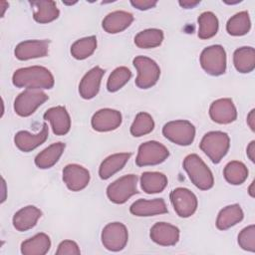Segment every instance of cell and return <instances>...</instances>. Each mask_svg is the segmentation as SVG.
Wrapping results in <instances>:
<instances>
[{
  "instance_id": "cell-30",
  "label": "cell",
  "mask_w": 255,
  "mask_h": 255,
  "mask_svg": "<svg viewBox=\"0 0 255 255\" xmlns=\"http://www.w3.org/2000/svg\"><path fill=\"white\" fill-rule=\"evenodd\" d=\"M163 41V32L156 28L146 29L138 32L134 37V44L141 49L158 47Z\"/></svg>"
},
{
  "instance_id": "cell-28",
  "label": "cell",
  "mask_w": 255,
  "mask_h": 255,
  "mask_svg": "<svg viewBox=\"0 0 255 255\" xmlns=\"http://www.w3.org/2000/svg\"><path fill=\"white\" fill-rule=\"evenodd\" d=\"M167 185V177L156 171H145L140 176L141 189L147 193H158L161 192Z\"/></svg>"
},
{
  "instance_id": "cell-19",
  "label": "cell",
  "mask_w": 255,
  "mask_h": 255,
  "mask_svg": "<svg viewBox=\"0 0 255 255\" xmlns=\"http://www.w3.org/2000/svg\"><path fill=\"white\" fill-rule=\"evenodd\" d=\"M44 120L49 121L56 135H64L69 132L71 128V119L66 108L63 106L53 107L46 111Z\"/></svg>"
},
{
  "instance_id": "cell-12",
  "label": "cell",
  "mask_w": 255,
  "mask_h": 255,
  "mask_svg": "<svg viewBox=\"0 0 255 255\" xmlns=\"http://www.w3.org/2000/svg\"><path fill=\"white\" fill-rule=\"evenodd\" d=\"M63 180L70 190L80 191L89 184L90 172L82 165L68 164L63 169Z\"/></svg>"
},
{
  "instance_id": "cell-34",
  "label": "cell",
  "mask_w": 255,
  "mask_h": 255,
  "mask_svg": "<svg viewBox=\"0 0 255 255\" xmlns=\"http://www.w3.org/2000/svg\"><path fill=\"white\" fill-rule=\"evenodd\" d=\"M97 48L96 36H89L77 40L71 46V54L77 60H84L90 57Z\"/></svg>"
},
{
  "instance_id": "cell-14",
  "label": "cell",
  "mask_w": 255,
  "mask_h": 255,
  "mask_svg": "<svg viewBox=\"0 0 255 255\" xmlns=\"http://www.w3.org/2000/svg\"><path fill=\"white\" fill-rule=\"evenodd\" d=\"M209 116L213 122L226 125L236 120L237 111L231 99L223 98L214 101L210 105Z\"/></svg>"
},
{
  "instance_id": "cell-22",
  "label": "cell",
  "mask_w": 255,
  "mask_h": 255,
  "mask_svg": "<svg viewBox=\"0 0 255 255\" xmlns=\"http://www.w3.org/2000/svg\"><path fill=\"white\" fill-rule=\"evenodd\" d=\"M42 216V212L39 208L33 205H28L18 210L12 219L13 226L16 230L23 232L32 229Z\"/></svg>"
},
{
  "instance_id": "cell-40",
  "label": "cell",
  "mask_w": 255,
  "mask_h": 255,
  "mask_svg": "<svg viewBox=\"0 0 255 255\" xmlns=\"http://www.w3.org/2000/svg\"><path fill=\"white\" fill-rule=\"evenodd\" d=\"M178 3L182 8L190 9V8H194L196 5H198L200 3V1L199 0H183V1H179Z\"/></svg>"
},
{
  "instance_id": "cell-42",
  "label": "cell",
  "mask_w": 255,
  "mask_h": 255,
  "mask_svg": "<svg viewBox=\"0 0 255 255\" xmlns=\"http://www.w3.org/2000/svg\"><path fill=\"white\" fill-rule=\"evenodd\" d=\"M247 124L250 127L251 130L254 131L255 130V110H251L250 113L247 116Z\"/></svg>"
},
{
  "instance_id": "cell-5",
  "label": "cell",
  "mask_w": 255,
  "mask_h": 255,
  "mask_svg": "<svg viewBox=\"0 0 255 255\" xmlns=\"http://www.w3.org/2000/svg\"><path fill=\"white\" fill-rule=\"evenodd\" d=\"M137 71L135 85L139 89H149L154 86L160 76V69L155 61L148 57L137 56L132 61Z\"/></svg>"
},
{
  "instance_id": "cell-18",
  "label": "cell",
  "mask_w": 255,
  "mask_h": 255,
  "mask_svg": "<svg viewBox=\"0 0 255 255\" xmlns=\"http://www.w3.org/2000/svg\"><path fill=\"white\" fill-rule=\"evenodd\" d=\"M104 75L105 70L99 66L94 67L89 72H87L79 85L80 96L85 100H90L96 97L99 93L101 81Z\"/></svg>"
},
{
  "instance_id": "cell-29",
  "label": "cell",
  "mask_w": 255,
  "mask_h": 255,
  "mask_svg": "<svg viewBox=\"0 0 255 255\" xmlns=\"http://www.w3.org/2000/svg\"><path fill=\"white\" fill-rule=\"evenodd\" d=\"M233 64L239 73H250L255 68V50L252 47H241L233 54Z\"/></svg>"
},
{
  "instance_id": "cell-35",
  "label": "cell",
  "mask_w": 255,
  "mask_h": 255,
  "mask_svg": "<svg viewBox=\"0 0 255 255\" xmlns=\"http://www.w3.org/2000/svg\"><path fill=\"white\" fill-rule=\"evenodd\" d=\"M154 122L152 117L144 112H140L135 116L133 123L130 126V133L133 136H141L152 131Z\"/></svg>"
},
{
  "instance_id": "cell-36",
  "label": "cell",
  "mask_w": 255,
  "mask_h": 255,
  "mask_svg": "<svg viewBox=\"0 0 255 255\" xmlns=\"http://www.w3.org/2000/svg\"><path fill=\"white\" fill-rule=\"evenodd\" d=\"M131 72L127 67H118L110 75L107 82V89L109 92H117L122 89L130 79Z\"/></svg>"
},
{
  "instance_id": "cell-10",
  "label": "cell",
  "mask_w": 255,
  "mask_h": 255,
  "mask_svg": "<svg viewBox=\"0 0 255 255\" xmlns=\"http://www.w3.org/2000/svg\"><path fill=\"white\" fill-rule=\"evenodd\" d=\"M101 239L106 249L114 252L121 251L126 247L128 240V229L121 222H111L104 227Z\"/></svg>"
},
{
  "instance_id": "cell-25",
  "label": "cell",
  "mask_w": 255,
  "mask_h": 255,
  "mask_svg": "<svg viewBox=\"0 0 255 255\" xmlns=\"http://www.w3.org/2000/svg\"><path fill=\"white\" fill-rule=\"evenodd\" d=\"M51 247L50 237L45 233H38L21 244V253L24 255H44Z\"/></svg>"
},
{
  "instance_id": "cell-15",
  "label": "cell",
  "mask_w": 255,
  "mask_h": 255,
  "mask_svg": "<svg viewBox=\"0 0 255 255\" xmlns=\"http://www.w3.org/2000/svg\"><path fill=\"white\" fill-rule=\"evenodd\" d=\"M91 124L97 131L114 130L122 124V114L117 110L102 109L93 115Z\"/></svg>"
},
{
  "instance_id": "cell-1",
  "label": "cell",
  "mask_w": 255,
  "mask_h": 255,
  "mask_svg": "<svg viewBox=\"0 0 255 255\" xmlns=\"http://www.w3.org/2000/svg\"><path fill=\"white\" fill-rule=\"evenodd\" d=\"M12 83L18 88L49 90L53 88L55 81L52 73L47 68L32 66L16 70L12 76Z\"/></svg>"
},
{
  "instance_id": "cell-31",
  "label": "cell",
  "mask_w": 255,
  "mask_h": 255,
  "mask_svg": "<svg viewBox=\"0 0 255 255\" xmlns=\"http://www.w3.org/2000/svg\"><path fill=\"white\" fill-rule=\"evenodd\" d=\"M223 175L227 182L233 185L242 184L248 177V169L246 165L238 160L228 162L223 170Z\"/></svg>"
},
{
  "instance_id": "cell-4",
  "label": "cell",
  "mask_w": 255,
  "mask_h": 255,
  "mask_svg": "<svg viewBox=\"0 0 255 255\" xmlns=\"http://www.w3.org/2000/svg\"><path fill=\"white\" fill-rule=\"evenodd\" d=\"M162 134L173 143L186 146L194 140L195 128L190 122L185 120L171 121L163 126Z\"/></svg>"
},
{
  "instance_id": "cell-39",
  "label": "cell",
  "mask_w": 255,
  "mask_h": 255,
  "mask_svg": "<svg viewBox=\"0 0 255 255\" xmlns=\"http://www.w3.org/2000/svg\"><path fill=\"white\" fill-rule=\"evenodd\" d=\"M155 0H131L130 4L138 10H148L156 5Z\"/></svg>"
},
{
  "instance_id": "cell-11",
  "label": "cell",
  "mask_w": 255,
  "mask_h": 255,
  "mask_svg": "<svg viewBox=\"0 0 255 255\" xmlns=\"http://www.w3.org/2000/svg\"><path fill=\"white\" fill-rule=\"evenodd\" d=\"M172 206L179 217L187 218L197 209V198L193 192L184 187H177L169 195Z\"/></svg>"
},
{
  "instance_id": "cell-7",
  "label": "cell",
  "mask_w": 255,
  "mask_h": 255,
  "mask_svg": "<svg viewBox=\"0 0 255 255\" xmlns=\"http://www.w3.org/2000/svg\"><path fill=\"white\" fill-rule=\"evenodd\" d=\"M136 182L137 176L134 174H127L115 180L107 187L109 199L116 204L125 203L128 198L137 193Z\"/></svg>"
},
{
  "instance_id": "cell-32",
  "label": "cell",
  "mask_w": 255,
  "mask_h": 255,
  "mask_svg": "<svg viewBox=\"0 0 255 255\" xmlns=\"http://www.w3.org/2000/svg\"><path fill=\"white\" fill-rule=\"evenodd\" d=\"M251 28V21L247 11H242L233 15L226 24L228 34L232 36H242L249 32Z\"/></svg>"
},
{
  "instance_id": "cell-6",
  "label": "cell",
  "mask_w": 255,
  "mask_h": 255,
  "mask_svg": "<svg viewBox=\"0 0 255 255\" xmlns=\"http://www.w3.org/2000/svg\"><path fill=\"white\" fill-rule=\"evenodd\" d=\"M202 69L211 76H220L226 71V53L221 45L205 48L200 55Z\"/></svg>"
},
{
  "instance_id": "cell-17",
  "label": "cell",
  "mask_w": 255,
  "mask_h": 255,
  "mask_svg": "<svg viewBox=\"0 0 255 255\" xmlns=\"http://www.w3.org/2000/svg\"><path fill=\"white\" fill-rule=\"evenodd\" d=\"M49 135V129L46 123L43 124L42 129L34 134L26 130H20L18 131L14 136V142L15 145L24 152H29L35 148H37L39 145L44 143Z\"/></svg>"
},
{
  "instance_id": "cell-37",
  "label": "cell",
  "mask_w": 255,
  "mask_h": 255,
  "mask_svg": "<svg viewBox=\"0 0 255 255\" xmlns=\"http://www.w3.org/2000/svg\"><path fill=\"white\" fill-rule=\"evenodd\" d=\"M239 246L250 252H255V226L249 225L243 228L238 234Z\"/></svg>"
},
{
  "instance_id": "cell-33",
  "label": "cell",
  "mask_w": 255,
  "mask_h": 255,
  "mask_svg": "<svg viewBox=\"0 0 255 255\" xmlns=\"http://www.w3.org/2000/svg\"><path fill=\"white\" fill-rule=\"evenodd\" d=\"M198 37L200 39H209L216 35L218 31V19L216 15L210 11L203 12L198 19Z\"/></svg>"
},
{
  "instance_id": "cell-26",
  "label": "cell",
  "mask_w": 255,
  "mask_h": 255,
  "mask_svg": "<svg viewBox=\"0 0 255 255\" xmlns=\"http://www.w3.org/2000/svg\"><path fill=\"white\" fill-rule=\"evenodd\" d=\"M65 143L55 142L39 152L35 157V164L41 169H47L57 163L65 149Z\"/></svg>"
},
{
  "instance_id": "cell-16",
  "label": "cell",
  "mask_w": 255,
  "mask_h": 255,
  "mask_svg": "<svg viewBox=\"0 0 255 255\" xmlns=\"http://www.w3.org/2000/svg\"><path fill=\"white\" fill-rule=\"evenodd\" d=\"M150 239L161 246H173L179 240V229L166 222H157L149 232Z\"/></svg>"
},
{
  "instance_id": "cell-2",
  "label": "cell",
  "mask_w": 255,
  "mask_h": 255,
  "mask_svg": "<svg viewBox=\"0 0 255 255\" xmlns=\"http://www.w3.org/2000/svg\"><path fill=\"white\" fill-rule=\"evenodd\" d=\"M183 168L187 172L191 182L201 190H208L214 184L211 170L204 161L195 153L188 154L183 159Z\"/></svg>"
},
{
  "instance_id": "cell-38",
  "label": "cell",
  "mask_w": 255,
  "mask_h": 255,
  "mask_svg": "<svg viewBox=\"0 0 255 255\" xmlns=\"http://www.w3.org/2000/svg\"><path fill=\"white\" fill-rule=\"evenodd\" d=\"M81 253L78 244L72 240L62 241L56 251L57 255H79Z\"/></svg>"
},
{
  "instance_id": "cell-23",
  "label": "cell",
  "mask_w": 255,
  "mask_h": 255,
  "mask_svg": "<svg viewBox=\"0 0 255 255\" xmlns=\"http://www.w3.org/2000/svg\"><path fill=\"white\" fill-rule=\"evenodd\" d=\"M34 8V20L41 24H46L56 20L59 17L60 11L57 8L56 2L51 0L33 1L30 2Z\"/></svg>"
},
{
  "instance_id": "cell-3",
  "label": "cell",
  "mask_w": 255,
  "mask_h": 255,
  "mask_svg": "<svg viewBox=\"0 0 255 255\" xmlns=\"http://www.w3.org/2000/svg\"><path fill=\"white\" fill-rule=\"evenodd\" d=\"M230 146V138L226 132L220 130L205 133L199 143L200 149L213 163H219L226 155Z\"/></svg>"
},
{
  "instance_id": "cell-21",
  "label": "cell",
  "mask_w": 255,
  "mask_h": 255,
  "mask_svg": "<svg viewBox=\"0 0 255 255\" xmlns=\"http://www.w3.org/2000/svg\"><path fill=\"white\" fill-rule=\"evenodd\" d=\"M133 21L131 13L127 11H114L109 13L103 20V29L110 34H117L126 30Z\"/></svg>"
},
{
  "instance_id": "cell-13",
  "label": "cell",
  "mask_w": 255,
  "mask_h": 255,
  "mask_svg": "<svg viewBox=\"0 0 255 255\" xmlns=\"http://www.w3.org/2000/svg\"><path fill=\"white\" fill-rule=\"evenodd\" d=\"M49 40H27L19 43L14 51L18 60L26 61L47 56L49 52Z\"/></svg>"
},
{
  "instance_id": "cell-43",
  "label": "cell",
  "mask_w": 255,
  "mask_h": 255,
  "mask_svg": "<svg viewBox=\"0 0 255 255\" xmlns=\"http://www.w3.org/2000/svg\"><path fill=\"white\" fill-rule=\"evenodd\" d=\"M253 187H254V181H252L251 182V185H250V187H249V194H250V196L251 197H254L255 196V194H254V190H253Z\"/></svg>"
},
{
  "instance_id": "cell-41",
  "label": "cell",
  "mask_w": 255,
  "mask_h": 255,
  "mask_svg": "<svg viewBox=\"0 0 255 255\" xmlns=\"http://www.w3.org/2000/svg\"><path fill=\"white\" fill-rule=\"evenodd\" d=\"M247 156L252 162L255 161V140H252L247 146Z\"/></svg>"
},
{
  "instance_id": "cell-27",
  "label": "cell",
  "mask_w": 255,
  "mask_h": 255,
  "mask_svg": "<svg viewBox=\"0 0 255 255\" xmlns=\"http://www.w3.org/2000/svg\"><path fill=\"white\" fill-rule=\"evenodd\" d=\"M243 210L239 204H231L221 209L216 218V227L219 230H226L243 219Z\"/></svg>"
},
{
  "instance_id": "cell-20",
  "label": "cell",
  "mask_w": 255,
  "mask_h": 255,
  "mask_svg": "<svg viewBox=\"0 0 255 255\" xmlns=\"http://www.w3.org/2000/svg\"><path fill=\"white\" fill-rule=\"evenodd\" d=\"M129 211L134 216H153L158 214L167 213V207L162 198H155L152 200L138 199L134 201L130 207Z\"/></svg>"
},
{
  "instance_id": "cell-9",
  "label": "cell",
  "mask_w": 255,
  "mask_h": 255,
  "mask_svg": "<svg viewBox=\"0 0 255 255\" xmlns=\"http://www.w3.org/2000/svg\"><path fill=\"white\" fill-rule=\"evenodd\" d=\"M168 155L169 151L165 145L155 140H149L139 145L135 163L138 166L155 165L163 162Z\"/></svg>"
},
{
  "instance_id": "cell-8",
  "label": "cell",
  "mask_w": 255,
  "mask_h": 255,
  "mask_svg": "<svg viewBox=\"0 0 255 255\" xmlns=\"http://www.w3.org/2000/svg\"><path fill=\"white\" fill-rule=\"evenodd\" d=\"M48 99L47 94L40 90L26 89L15 99L14 111L20 117H29Z\"/></svg>"
},
{
  "instance_id": "cell-24",
  "label": "cell",
  "mask_w": 255,
  "mask_h": 255,
  "mask_svg": "<svg viewBox=\"0 0 255 255\" xmlns=\"http://www.w3.org/2000/svg\"><path fill=\"white\" fill-rule=\"evenodd\" d=\"M130 157L129 152L115 153L103 160L99 168V175L102 179H108L120 171Z\"/></svg>"
}]
</instances>
